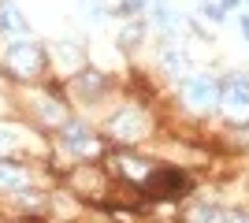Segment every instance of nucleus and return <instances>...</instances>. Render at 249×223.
Here are the masks:
<instances>
[{"instance_id": "obj_1", "label": "nucleus", "mask_w": 249, "mask_h": 223, "mask_svg": "<svg viewBox=\"0 0 249 223\" xmlns=\"http://www.w3.org/2000/svg\"><path fill=\"white\" fill-rule=\"evenodd\" d=\"M4 67H8L15 78H34V74H41V67H45L41 45H34V41L8 45V52H4Z\"/></svg>"}, {"instance_id": "obj_2", "label": "nucleus", "mask_w": 249, "mask_h": 223, "mask_svg": "<svg viewBox=\"0 0 249 223\" xmlns=\"http://www.w3.org/2000/svg\"><path fill=\"white\" fill-rule=\"evenodd\" d=\"M142 190H145L149 197H156V201H167V197L186 193L190 179L182 175V171H175V168H153L145 179H142Z\"/></svg>"}, {"instance_id": "obj_3", "label": "nucleus", "mask_w": 249, "mask_h": 223, "mask_svg": "<svg viewBox=\"0 0 249 223\" xmlns=\"http://www.w3.org/2000/svg\"><path fill=\"white\" fill-rule=\"evenodd\" d=\"M182 97L194 112H212L219 104V82L212 74H190L182 78Z\"/></svg>"}, {"instance_id": "obj_4", "label": "nucleus", "mask_w": 249, "mask_h": 223, "mask_svg": "<svg viewBox=\"0 0 249 223\" xmlns=\"http://www.w3.org/2000/svg\"><path fill=\"white\" fill-rule=\"evenodd\" d=\"M219 104L231 116H246L249 112V74L246 71H231L219 86Z\"/></svg>"}, {"instance_id": "obj_5", "label": "nucleus", "mask_w": 249, "mask_h": 223, "mask_svg": "<svg viewBox=\"0 0 249 223\" xmlns=\"http://www.w3.org/2000/svg\"><path fill=\"white\" fill-rule=\"evenodd\" d=\"M0 34H8L11 45L15 41H30L26 34H30V22L22 19V11L11 4V0H0Z\"/></svg>"}, {"instance_id": "obj_6", "label": "nucleus", "mask_w": 249, "mask_h": 223, "mask_svg": "<svg viewBox=\"0 0 249 223\" xmlns=\"http://www.w3.org/2000/svg\"><path fill=\"white\" fill-rule=\"evenodd\" d=\"M142 130H145V116H142L138 108H119L112 116V134L119 141H134Z\"/></svg>"}, {"instance_id": "obj_7", "label": "nucleus", "mask_w": 249, "mask_h": 223, "mask_svg": "<svg viewBox=\"0 0 249 223\" xmlns=\"http://www.w3.org/2000/svg\"><path fill=\"white\" fill-rule=\"evenodd\" d=\"M63 141H67V149H74L78 156H89V153H101V145H97V138L89 134V127H82V123H67L63 127Z\"/></svg>"}, {"instance_id": "obj_8", "label": "nucleus", "mask_w": 249, "mask_h": 223, "mask_svg": "<svg viewBox=\"0 0 249 223\" xmlns=\"http://www.w3.org/2000/svg\"><path fill=\"white\" fill-rule=\"evenodd\" d=\"M30 182V171L22 164H11V160H0V190H22Z\"/></svg>"}, {"instance_id": "obj_9", "label": "nucleus", "mask_w": 249, "mask_h": 223, "mask_svg": "<svg viewBox=\"0 0 249 223\" xmlns=\"http://www.w3.org/2000/svg\"><path fill=\"white\" fill-rule=\"evenodd\" d=\"M149 19L156 22V26H160V30H178V26H182V15H178L175 8H171V4H164V0H156V4H149Z\"/></svg>"}, {"instance_id": "obj_10", "label": "nucleus", "mask_w": 249, "mask_h": 223, "mask_svg": "<svg viewBox=\"0 0 249 223\" xmlns=\"http://www.w3.org/2000/svg\"><path fill=\"white\" fill-rule=\"evenodd\" d=\"M74 89L82 93V101H101L104 93V74L101 71H82L74 78Z\"/></svg>"}, {"instance_id": "obj_11", "label": "nucleus", "mask_w": 249, "mask_h": 223, "mask_svg": "<svg viewBox=\"0 0 249 223\" xmlns=\"http://www.w3.org/2000/svg\"><path fill=\"white\" fill-rule=\"evenodd\" d=\"M115 164H119V171H123V179H130V182H142L149 171H153V164L138 160L134 153H119V160H115Z\"/></svg>"}, {"instance_id": "obj_12", "label": "nucleus", "mask_w": 249, "mask_h": 223, "mask_svg": "<svg viewBox=\"0 0 249 223\" xmlns=\"http://www.w3.org/2000/svg\"><path fill=\"white\" fill-rule=\"evenodd\" d=\"M160 60H164L167 71H186V52H182V49H175L171 41L160 49Z\"/></svg>"}, {"instance_id": "obj_13", "label": "nucleus", "mask_w": 249, "mask_h": 223, "mask_svg": "<svg viewBox=\"0 0 249 223\" xmlns=\"http://www.w3.org/2000/svg\"><path fill=\"white\" fill-rule=\"evenodd\" d=\"M186 220L190 223H223V216H219V208H212V205H197Z\"/></svg>"}, {"instance_id": "obj_14", "label": "nucleus", "mask_w": 249, "mask_h": 223, "mask_svg": "<svg viewBox=\"0 0 249 223\" xmlns=\"http://www.w3.org/2000/svg\"><path fill=\"white\" fill-rule=\"evenodd\" d=\"M119 37H123V45H126V49H130V45H138V37H142V22H134V26H126V30L119 34Z\"/></svg>"}, {"instance_id": "obj_15", "label": "nucleus", "mask_w": 249, "mask_h": 223, "mask_svg": "<svg viewBox=\"0 0 249 223\" xmlns=\"http://www.w3.org/2000/svg\"><path fill=\"white\" fill-rule=\"evenodd\" d=\"M201 11H205V19H212V22H223V15H227V11L219 8V4H205Z\"/></svg>"}, {"instance_id": "obj_16", "label": "nucleus", "mask_w": 249, "mask_h": 223, "mask_svg": "<svg viewBox=\"0 0 249 223\" xmlns=\"http://www.w3.org/2000/svg\"><path fill=\"white\" fill-rule=\"evenodd\" d=\"M82 11L97 19V15H104V0H82Z\"/></svg>"}, {"instance_id": "obj_17", "label": "nucleus", "mask_w": 249, "mask_h": 223, "mask_svg": "<svg viewBox=\"0 0 249 223\" xmlns=\"http://www.w3.org/2000/svg\"><path fill=\"white\" fill-rule=\"evenodd\" d=\"M15 141H19V138H15L11 130H0V153H8V149L15 145Z\"/></svg>"}, {"instance_id": "obj_18", "label": "nucleus", "mask_w": 249, "mask_h": 223, "mask_svg": "<svg viewBox=\"0 0 249 223\" xmlns=\"http://www.w3.org/2000/svg\"><path fill=\"white\" fill-rule=\"evenodd\" d=\"M223 223H249V216L246 212H231V216H223Z\"/></svg>"}, {"instance_id": "obj_19", "label": "nucleus", "mask_w": 249, "mask_h": 223, "mask_svg": "<svg viewBox=\"0 0 249 223\" xmlns=\"http://www.w3.org/2000/svg\"><path fill=\"white\" fill-rule=\"evenodd\" d=\"M238 4H242V0H219V8H223V11H227V8H238Z\"/></svg>"}, {"instance_id": "obj_20", "label": "nucleus", "mask_w": 249, "mask_h": 223, "mask_svg": "<svg viewBox=\"0 0 249 223\" xmlns=\"http://www.w3.org/2000/svg\"><path fill=\"white\" fill-rule=\"evenodd\" d=\"M242 30H246V37H249V15H242Z\"/></svg>"}, {"instance_id": "obj_21", "label": "nucleus", "mask_w": 249, "mask_h": 223, "mask_svg": "<svg viewBox=\"0 0 249 223\" xmlns=\"http://www.w3.org/2000/svg\"><path fill=\"white\" fill-rule=\"evenodd\" d=\"M205 4H208V0H205Z\"/></svg>"}]
</instances>
